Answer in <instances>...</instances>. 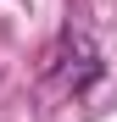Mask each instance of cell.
<instances>
[{"instance_id": "obj_1", "label": "cell", "mask_w": 117, "mask_h": 122, "mask_svg": "<svg viewBox=\"0 0 117 122\" xmlns=\"http://www.w3.org/2000/svg\"><path fill=\"white\" fill-rule=\"evenodd\" d=\"M100 72H106V67H100V50L89 45V33H72V28L56 39L50 67H45V78H50L61 94H84V89H89Z\"/></svg>"}]
</instances>
